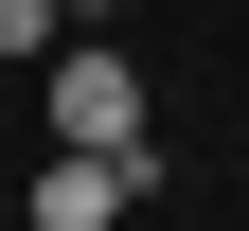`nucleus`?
Here are the masks:
<instances>
[{"instance_id": "obj_1", "label": "nucleus", "mask_w": 249, "mask_h": 231, "mask_svg": "<svg viewBox=\"0 0 249 231\" xmlns=\"http://www.w3.org/2000/svg\"><path fill=\"white\" fill-rule=\"evenodd\" d=\"M53 142H89V160H142V142H160V124H142V71H124L107 36L53 53Z\"/></svg>"}, {"instance_id": "obj_2", "label": "nucleus", "mask_w": 249, "mask_h": 231, "mask_svg": "<svg viewBox=\"0 0 249 231\" xmlns=\"http://www.w3.org/2000/svg\"><path fill=\"white\" fill-rule=\"evenodd\" d=\"M142 195H160V142H142V160H89V142H53V160H36V231H124Z\"/></svg>"}, {"instance_id": "obj_3", "label": "nucleus", "mask_w": 249, "mask_h": 231, "mask_svg": "<svg viewBox=\"0 0 249 231\" xmlns=\"http://www.w3.org/2000/svg\"><path fill=\"white\" fill-rule=\"evenodd\" d=\"M53 53V0H0V71H36Z\"/></svg>"}, {"instance_id": "obj_4", "label": "nucleus", "mask_w": 249, "mask_h": 231, "mask_svg": "<svg viewBox=\"0 0 249 231\" xmlns=\"http://www.w3.org/2000/svg\"><path fill=\"white\" fill-rule=\"evenodd\" d=\"M53 18H124V0H53Z\"/></svg>"}]
</instances>
